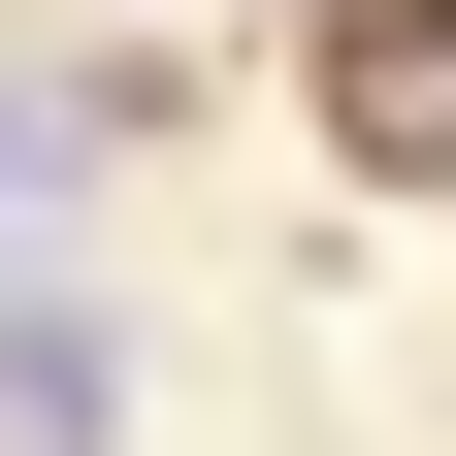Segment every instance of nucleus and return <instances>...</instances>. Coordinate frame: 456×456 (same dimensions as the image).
<instances>
[{"instance_id":"nucleus-1","label":"nucleus","mask_w":456,"mask_h":456,"mask_svg":"<svg viewBox=\"0 0 456 456\" xmlns=\"http://www.w3.org/2000/svg\"><path fill=\"white\" fill-rule=\"evenodd\" d=\"M0 456H131V326L98 294H0Z\"/></svg>"},{"instance_id":"nucleus-2","label":"nucleus","mask_w":456,"mask_h":456,"mask_svg":"<svg viewBox=\"0 0 456 456\" xmlns=\"http://www.w3.org/2000/svg\"><path fill=\"white\" fill-rule=\"evenodd\" d=\"M66 163H98L66 98H0V261H33V228H66Z\"/></svg>"}]
</instances>
